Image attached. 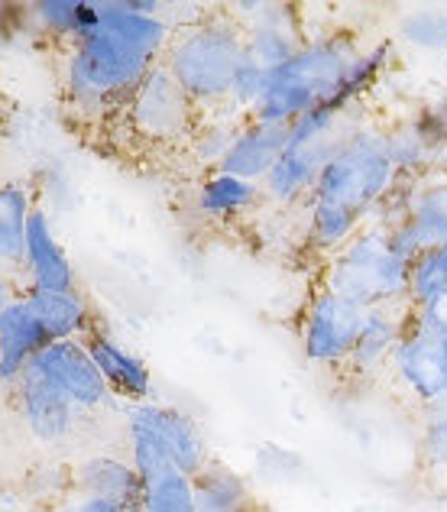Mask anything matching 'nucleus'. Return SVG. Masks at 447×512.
I'll return each mask as SVG.
<instances>
[{"instance_id": "c756f323", "label": "nucleus", "mask_w": 447, "mask_h": 512, "mask_svg": "<svg viewBox=\"0 0 447 512\" xmlns=\"http://www.w3.org/2000/svg\"><path fill=\"white\" fill-rule=\"evenodd\" d=\"M415 127H418V133L425 137V143L431 146V153H441L444 146H447V98H441V101H431L428 107H422L415 117Z\"/></svg>"}, {"instance_id": "9b49d317", "label": "nucleus", "mask_w": 447, "mask_h": 512, "mask_svg": "<svg viewBox=\"0 0 447 512\" xmlns=\"http://www.w3.org/2000/svg\"><path fill=\"white\" fill-rule=\"evenodd\" d=\"M412 302H383V305H370L367 308V321H363V331L357 338L354 357L347 360V367L341 370L350 383L367 386L376 376L389 373L392 354H396L405 318H409Z\"/></svg>"}, {"instance_id": "2f4dec72", "label": "nucleus", "mask_w": 447, "mask_h": 512, "mask_svg": "<svg viewBox=\"0 0 447 512\" xmlns=\"http://www.w3.org/2000/svg\"><path fill=\"white\" fill-rule=\"evenodd\" d=\"M415 308H422L425 315L438 318V321H447V289L438 292L435 299H428V302H422V305H415Z\"/></svg>"}, {"instance_id": "6ab92c4d", "label": "nucleus", "mask_w": 447, "mask_h": 512, "mask_svg": "<svg viewBox=\"0 0 447 512\" xmlns=\"http://www.w3.org/2000/svg\"><path fill=\"white\" fill-rule=\"evenodd\" d=\"M140 406L146 409L149 422L156 425L162 441H166L172 461H175V467L182 470V474L195 477L211 464L208 441H205V435H201V428H198L195 419H188L185 412L172 409V406H162V402H140Z\"/></svg>"}, {"instance_id": "0eeeda50", "label": "nucleus", "mask_w": 447, "mask_h": 512, "mask_svg": "<svg viewBox=\"0 0 447 512\" xmlns=\"http://www.w3.org/2000/svg\"><path fill=\"white\" fill-rule=\"evenodd\" d=\"M367 321V305L350 295H341L321 286L305 305L302 315V350L305 360L324 370L341 373L347 360L354 357L357 338Z\"/></svg>"}, {"instance_id": "72a5a7b5", "label": "nucleus", "mask_w": 447, "mask_h": 512, "mask_svg": "<svg viewBox=\"0 0 447 512\" xmlns=\"http://www.w3.org/2000/svg\"><path fill=\"white\" fill-rule=\"evenodd\" d=\"M444 52H447V49H444Z\"/></svg>"}, {"instance_id": "473e14b6", "label": "nucleus", "mask_w": 447, "mask_h": 512, "mask_svg": "<svg viewBox=\"0 0 447 512\" xmlns=\"http://www.w3.org/2000/svg\"><path fill=\"white\" fill-rule=\"evenodd\" d=\"M13 299H17V295H13V286H10V279H7L4 273H0V315L7 312V308H10V302H13Z\"/></svg>"}, {"instance_id": "4be33fe9", "label": "nucleus", "mask_w": 447, "mask_h": 512, "mask_svg": "<svg viewBox=\"0 0 447 512\" xmlns=\"http://www.w3.org/2000/svg\"><path fill=\"white\" fill-rule=\"evenodd\" d=\"M263 198H266L263 185L237 179V175H227V172H214L198 188V211L214 221H230V218H240V214L250 211L253 205H260Z\"/></svg>"}, {"instance_id": "f257e3e1", "label": "nucleus", "mask_w": 447, "mask_h": 512, "mask_svg": "<svg viewBox=\"0 0 447 512\" xmlns=\"http://www.w3.org/2000/svg\"><path fill=\"white\" fill-rule=\"evenodd\" d=\"M153 0H107L98 4V23L75 43L65 85L78 107H101L127 98L166 59L169 26Z\"/></svg>"}, {"instance_id": "7c9ffc66", "label": "nucleus", "mask_w": 447, "mask_h": 512, "mask_svg": "<svg viewBox=\"0 0 447 512\" xmlns=\"http://www.w3.org/2000/svg\"><path fill=\"white\" fill-rule=\"evenodd\" d=\"M62 512H124V509L107 503V500H94V496H75Z\"/></svg>"}, {"instance_id": "dca6fc26", "label": "nucleus", "mask_w": 447, "mask_h": 512, "mask_svg": "<svg viewBox=\"0 0 447 512\" xmlns=\"http://www.w3.org/2000/svg\"><path fill=\"white\" fill-rule=\"evenodd\" d=\"M26 269H30L33 289L46 292H75V269L72 260L65 256L62 244L46 211H33L30 224H26Z\"/></svg>"}, {"instance_id": "a211bd4d", "label": "nucleus", "mask_w": 447, "mask_h": 512, "mask_svg": "<svg viewBox=\"0 0 447 512\" xmlns=\"http://www.w3.org/2000/svg\"><path fill=\"white\" fill-rule=\"evenodd\" d=\"M85 347L114 393L133 399L137 406L140 402H153V373H149V367L140 357H133L127 347H120L117 341L98 331L88 334Z\"/></svg>"}, {"instance_id": "f8f14e48", "label": "nucleus", "mask_w": 447, "mask_h": 512, "mask_svg": "<svg viewBox=\"0 0 447 512\" xmlns=\"http://www.w3.org/2000/svg\"><path fill=\"white\" fill-rule=\"evenodd\" d=\"M247 23V62L266 72L282 69L305 49V36L298 30L295 10L282 4H260Z\"/></svg>"}, {"instance_id": "2eb2a0df", "label": "nucleus", "mask_w": 447, "mask_h": 512, "mask_svg": "<svg viewBox=\"0 0 447 512\" xmlns=\"http://www.w3.org/2000/svg\"><path fill=\"white\" fill-rule=\"evenodd\" d=\"M75 487H78V496L107 500L124 512H140L143 506V480L137 474V467L111 454L85 457V461L75 467Z\"/></svg>"}, {"instance_id": "1a4fd4ad", "label": "nucleus", "mask_w": 447, "mask_h": 512, "mask_svg": "<svg viewBox=\"0 0 447 512\" xmlns=\"http://www.w3.org/2000/svg\"><path fill=\"white\" fill-rule=\"evenodd\" d=\"M26 370H33L36 376L62 393L72 402L78 412L85 409H98L111 399V386L101 376L98 363L91 360L85 341H56L43 347L33 357V363Z\"/></svg>"}, {"instance_id": "5701e85b", "label": "nucleus", "mask_w": 447, "mask_h": 512, "mask_svg": "<svg viewBox=\"0 0 447 512\" xmlns=\"http://www.w3.org/2000/svg\"><path fill=\"white\" fill-rule=\"evenodd\" d=\"M33 211L36 208L30 205V192L23 185H0V263H26V224H30Z\"/></svg>"}, {"instance_id": "4468645a", "label": "nucleus", "mask_w": 447, "mask_h": 512, "mask_svg": "<svg viewBox=\"0 0 447 512\" xmlns=\"http://www.w3.org/2000/svg\"><path fill=\"white\" fill-rule=\"evenodd\" d=\"M286 146H289V127L266 124V120H247L218 172L237 175V179L260 185L266 182V175L276 169L282 153H286Z\"/></svg>"}, {"instance_id": "39448f33", "label": "nucleus", "mask_w": 447, "mask_h": 512, "mask_svg": "<svg viewBox=\"0 0 447 512\" xmlns=\"http://www.w3.org/2000/svg\"><path fill=\"white\" fill-rule=\"evenodd\" d=\"M412 282V260L396 250L383 224H367L363 231L331 253L321 286L350 295L360 305L405 302Z\"/></svg>"}, {"instance_id": "423d86ee", "label": "nucleus", "mask_w": 447, "mask_h": 512, "mask_svg": "<svg viewBox=\"0 0 447 512\" xmlns=\"http://www.w3.org/2000/svg\"><path fill=\"white\" fill-rule=\"evenodd\" d=\"M392 380L402 393L415 399L428 412L447 402V321L425 315L422 308H409L402 338L389 363Z\"/></svg>"}, {"instance_id": "393cba45", "label": "nucleus", "mask_w": 447, "mask_h": 512, "mask_svg": "<svg viewBox=\"0 0 447 512\" xmlns=\"http://www.w3.org/2000/svg\"><path fill=\"white\" fill-rule=\"evenodd\" d=\"M36 17L46 30L72 36L78 43L98 23V4L94 0H43V4H36Z\"/></svg>"}, {"instance_id": "412c9836", "label": "nucleus", "mask_w": 447, "mask_h": 512, "mask_svg": "<svg viewBox=\"0 0 447 512\" xmlns=\"http://www.w3.org/2000/svg\"><path fill=\"white\" fill-rule=\"evenodd\" d=\"M192 483L198 512H253V493L234 467L211 461Z\"/></svg>"}, {"instance_id": "aec40b11", "label": "nucleus", "mask_w": 447, "mask_h": 512, "mask_svg": "<svg viewBox=\"0 0 447 512\" xmlns=\"http://www.w3.org/2000/svg\"><path fill=\"white\" fill-rule=\"evenodd\" d=\"M30 305L33 318L43 328L46 341H78L81 334H88L91 328V312L88 302L75 292H46V289H30L23 295Z\"/></svg>"}, {"instance_id": "c85d7f7f", "label": "nucleus", "mask_w": 447, "mask_h": 512, "mask_svg": "<svg viewBox=\"0 0 447 512\" xmlns=\"http://www.w3.org/2000/svg\"><path fill=\"white\" fill-rule=\"evenodd\" d=\"M422 470L431 480H447V402L428 412L422 431Z\"/></svg>"}, {"instance_id": "cd10ccee", "label": "nucleus", "mask_w": 447, "mask_h": 512, "mask_svg": "<svg viewBox=\"0 0 447 512\" xmlns=\"http://www.w3.org/2000/svg\"><path fill=\"white\" fill-rule=\"evenodd\" d=\"M399 36L409 39L418 49H447V13L435 7H422V10H409L399 20Z\"/></svg>"}, {"instance_id": "ddd939ff", "label": "nucleus", "mask_w": 447, "mask_h": 512, "mask_svg": "<svg viewBox=\"0 0 447 512\" xmlns=\"http://www.w3.org/2000/svg\"><path fill=\"white\" fill-rule=\"evenodd\" d=\"M17 402H20V415L26 428H30L39 441L56 444L75 431L78 409L33 370H23V376L17 380Z\"/></svg>"}, {"instance_id": "6e6552de", "label": "nucleus", "mask_w": 447, "mask_h": 512, "mask_svg": "<svg viewBox=\"0 0 447 512\" xmlns=\"http://www.w3.org/2000/svg\"><path fill=\"white\" fill-rule=\"evenodd\" d=\"M130 124L137 127L146 140H182L198 127V104L188 98V91L175 82L166 65H156L140 88L130 94Z\"/></svg>"}, {"instance_id": "f03ea898", "label": "nucleus", "mask_w": 447, "mask_h": 512, "mask_svg": "<svg viewBox=\"0 0 447 512\" xmlns=\"http://www.w3.org/2000/svg\"><path fill=\"white\" fill-rule=\"evenodd\" d=\"M396 182L399 169L389 156L386 130L360 124L305 198L308 240H315L318 250L337 253L373 221Z\"/></svg>"}, {"instance_id": "7ed1b4c3", "label": "nucleus", "mask_w": 447, "mask_h": 512, "mask_svg": "<svg viewBox=\"0 0 447 512\" xmlns=\"http://www.w3.org/2000/svg\"><path fill=\"white\" fill-rule=\"evenodd\" d=\"M360 46L350 33H334L305 43L292 62L273 72L266 98L253 111L250 120H266V124L289 127L298 117L328 104L341 91L347 72L360 59Z\"/></svg>"}, {"instance_id": "a878e982", "label": "nucleus", "mask_w": 447, "mask_h": 512, "mask_svg": "<svg viewBox=\"0 0 447 512\" xmlns=\"http://www.w3.org/2000/svg\"><path fill=\"white\" fill-rule=\"evenodd\" d=\"M140 512H198L192 477L182 470H169L166 477L146 483Z\"/></svg>"}, {"instance_id": "b1692460", "label": "nucleus", "mask_w": 447, "mask_h": 512, "mask_svg": "<svg viewBox=\"0 0 447 512\" xmlns=\"http://www.w3.org/2000/svg\"><path fill=\"white\" fill-rule=\"evenodd\" d=\"M243 124H247V120H240V114H218L211 120H201L192 133V153H195L198 163L221 169V163L230 153V146H234L240 137Z\"/></svg>"}, {"instance_id": "bb28decb", "label": "nucleus", "mask_w": 447, "mask_h": 512, "mask_svg": "<svg viewBox=\"0 0 447 512\" xmlns=\"http://www.w3.org/2000/svg\"><path fill=\"white\" fill-rule=\"evenodd\" d=\"M447 289V237L435 250H425L412 263V282H409V302L422 305L435 299L438 292Z\"/></svg>"}, {"instance_id": "20e7f679", "label": "nucleus", "mask_w": 447, "mask_h": 512, "mask_svg": "<svg viewBox=\"0 0 447 512\" xmlns=\"http://www.w3.org/2000/svg\"><path fill=\"white\" fill-rule=\"evenodd\" d=\"M247 59V30L237 20H201L175 33L162 65L195 104H230L237 72Z\"/></svg>"}, {"instance_id": "f3484780", "label": "nucleus", "mask_w": 447, "mask_h": 512, "mask_svg": "<svg viewBox=\"0 0 447 512\" xmlns=\"http://www.w3.org/2000/svg\"><path fill=\"white\" fill-rule=\"evenodd\" d=\"M43 347H49L43 328L33 318L30 305L23 295L10 302V308L0 315V383L17 386L23 370L30 367L33 357Z\"/></svg>"}, {"instance_id": "9d476101", "label": "nucleus", "mask_w": 447, "mask_h": 512, "mask_svg": "<svg viewBox=\"0 0 447 512\" xmlns=\"http://www.w3.org/2000/svg\"><path fill=\"white\" fill-rule=\"evenodd\" d=\"M386 231L396 250L412 263L425 250H435L447 237V175L428 172L422 179H415L402 221L386 227Z\"/></svg>"}]
</instances>
